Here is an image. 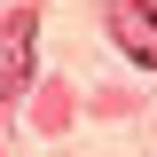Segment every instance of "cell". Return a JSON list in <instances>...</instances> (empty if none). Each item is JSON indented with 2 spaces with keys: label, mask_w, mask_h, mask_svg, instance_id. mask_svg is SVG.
<instances>
[{
  "label": "cell",
  "mask_w": 157,
  "mask_h": 157,
  "mask_svg": "<svg viewBox=\"0 0 157 157\" xmlns=\"http://www.w3.org/2000/svg\"><path fill=\"white\" fill-rule=\"evenodd\" d=\"M32 39H39V8L16 0L8 16H0V102H16L32 86Z\"/></svg>",
  "instance_id": "obj_1"
},
{
  "label": "cell",
  "mask_w": 157,
  "mask_h": 157,
  "mask_svg": "<svg viewBox=\"0 0 157 157\" xmlns=\"http://www.w3.org/2000/svg\"><path fill=\"white\" fill-rule=\"evenodd\" d=\"M102 24H110V39L141 63V71H157V0H110Z\"/></svg>",
  "instance_id": "obj_2"
}]
</instances>
